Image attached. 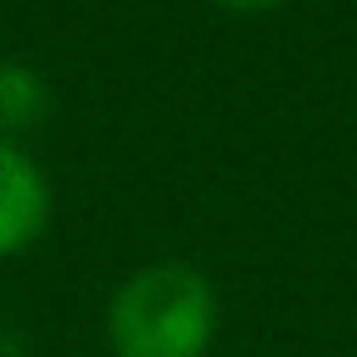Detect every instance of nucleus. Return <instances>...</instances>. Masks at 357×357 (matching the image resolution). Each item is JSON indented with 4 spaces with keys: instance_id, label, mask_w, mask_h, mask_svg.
Wrapping results in <instances>:
<instances>
[{
    "instance_id": "nucleus-3",
    "label": "nucleus",
    "mask_w": 357,
    "mask_h": 357,
    "mask_svg": "<svg viewBox=\"0 0 357 357\" xmlns=\"http://www.w3.org/2000/svg\"><path fill=\"white\" fill-rule=\"evenodd\" d=\"M50 84L35 64L25 59H6L0 64V137H20V132H35L45 118H50Z\"/></svg>"
},
{
    "instance_id": "nucleus-4",
    "label": "nucleus",
    "mask_w": 357,
    "mask_h": 357,
    "mask_svg": "<svg viewBox=\"0 0 357 357\" xmlns=\"http://www.w3.org/2000/svg\"><path fill=\"white\" fill-rule=\"evenodd\" d=\"M206 6H215V10H230V15H269V10L289 6V0H206Z\"/></svg>"
},
{
    "instance_id": "nucleus-1",
    "label": "nucleus",
    "mask_w": 357,
    "mask_h": 357,
    "mask_svg": "<svg viewBox=\"0 0 357 357\" xmlns=\"http://www.w3.org/2000/svg\"><path fill=\"white\" fill-rule=\"evenodd\" d=\"M113 357H211L220 333V294L186 259L132 269L103 318Z\"/></svg>"
},
{
    "instance_id": "nucleus-2",
    "label": "nucleus",
    "mask_w": 357,
    "mask_h": 357,
    "mask_svg": "<svg viewBox=\"0 0 357 357\" xmlns=\"http://www.w3.org/2000/svg\"><path fill=\"white\" fill-rule=\"evenodd\" d=\"M54 215V191L45 167L10 137H0V259L25 255Z\"/></svg>"
}]
</instances>
